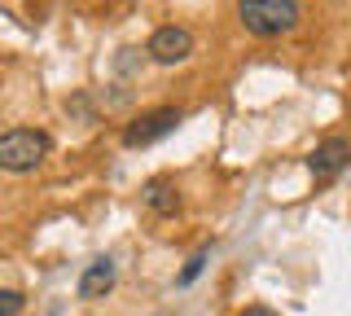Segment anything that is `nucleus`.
<instances>
[{"instance_id": "3", "label": "nucleus", "mask_w": 351, "mask_h": 316, "mask_svg": "<svg viewBox=\"0 0 351 316\" xmlns=\"http://www.w3.org/2000/svg\"><path fill=\"white\" fill-rule=\"evenodd\" d=\"M180 119H184V114L176 110V106H158V110L136 114V119L123 127V145H128V149H145V145H154V141L171 136L176 127H180Z\"/></svg>"}, {"instance_id": "7", "label": "nucleus", "mask_w": 351, "mask_h": 316, "mask_svg": "<svg viewBox=\"0 0 351 316\" xmlns=\"http://www.w3.org/2000/svg\"><path fill=\"white\" fill-rule=\"evenodd\" d=\"M114 290V259H93V264L84 268L80 277V299H106V294Z\"/></svg>"}, {"instance_id": "5", "label": "nucleus", "mask_w": 351, "mask_h": 316, "mask_svg": "<svg viewBox=\"0 0 351 316\" xmlns=\"http://www.w3.org/2000/svg\"><path fill=\"white\" fill-rule=\"evenodd\" d=\"M347 162H351V141L347 136H329V141H321V145L307 154V167H312L316 180H334Z\"/></svg>"}, {"instance_id": "2", "label": "nucleus", "mask_w": 351, "mask_h": 316, "mask_svg": "<svg viewBox=\"0 0 351 316\" xmlns=\"http://www.w3.org/2000/svg\"><path fill=\"white\" fill-rule=\"evenodd\" d=\"M53 141L40 127H14V132L0 136V171H14V176H27L36 171L44 158H49Z\"/></svg>"}, {"instance_id": "6", "label": "nucleus", "mask_w": 351, "mask_h": 316, "mask_svg": "<svg viewBox=\"0 0 351 316\" xmlns=\"http://www.w3.org/2000/svg\"><path fill=\"white\" fill-rule=\"evenodd\" d=\"M141 202H145L154 215H176L180 211V189H176L171 176H154V180H145V189H141Z\"/></svg>"}, {"instance_id": "8", "label": "nucleus", "mask_w": 351, "mask_h": 316, "mask_svg": "<svg viewBox=\"0 0 351 316\" xmlns=\"http://www.w3.org/2000/svg\"><path fill=\"white\" fill-rule=\"evenodd\" d=\"M202 268H206V250H197V255L189 259V264L180 268V277H176V281H180V286H193V281L202 277Z\"/></svg>"}, {"instance_id": "10", "label": "nucleus", "mask_w": 351, "mask_h": 316, "mask_svg": "<svg viewBox=\"0 0 351 316\" xmlns=\"http://www.w3.org/2000/svg\"><path fill=\"white\" fill-rule=\"evenodd\" d=\"M237 316H277L272 308H246V312H237Z\"/></svg>"}, {"instance_id": "9", "label": "nucleus", "mask_w": 351, "mask_h": 316, "mask_svg": "<svg viewBox=\"0 0 351 316\" xmlns=\"http://www.w3.org/2000/svg\"><path fill=\"white\" fill-rule=\"evenodd\" d=\"M22 308H27L22 290H5V286H0V316H18Z\"/></svg>"}, {"instance_id": "1", "label": "nucleus", "mask_w": 351, "mask_h": 316, "mask_svg": "<svg viewBox=\"0 0 351 316\" xmlns=\"http://www.w3.org/2000/svg\"><path fill=\"white\" fill-rule=\"evenodd\" d=\"M299 18H303L299 0H237V23L259 40L290 36L299 27Z\"/></svg>"}, {"instance_id": "4", "label": "nucleus", "mask_w": 351, "mask_h": 316, "mask_svg": "<svg viewBox=\"0 0 351 316\" xmlns=\"http://www.w3.org/2000/svg\"><path fill=\"white\" fill-rule=\"evenodd\" d=\"M145 53L158 62V66H180V62L193 53V36H189L184 27H176V23H171V27H158V31L149 36V49H145Z\"/></svg>"}]
</instances>
